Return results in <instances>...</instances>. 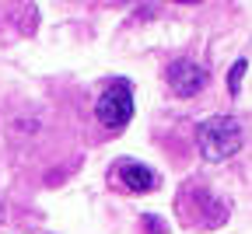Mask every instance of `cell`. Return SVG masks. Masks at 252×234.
<instances>
[{"label":"cell","instance_id":"1","mask_svg":"<svg viewBox=\"0 0 252 234\" xmlns=\"http://www.w3.org/2000/svg\"><path fill=\"white\" fill-rule=\"evenodd\" d=\"M196 140H200V150L207 161H224V157L238 154V147H242V126L228 116H214V119L200 122Z\"/></svg>","mask_w":252,"mask_h":234},{"label":"cell","instance_id":"4","mask_svg":"<svg viewBox=\"0 0 252 234\" xmlns=\"http://www.w3.org/2000/svg\"><path fill=\"white\" fill-rule=\"evenodd\" d=\"M119 182L130 189V192H147V189H154L158 185V175L151 172V168H144V164H137V161H126V164H119Z\"/></svg>","mask_w":252,"mask_h":234},{"label":"cell","instance_id":"5","mask_svg":"<svg viewBox=\"0 0 252 234\" xmlns=\"http://www.w3.org/2000/svg\"><path fill=\"white\" fill-rule=\"evenodd\" d=\"M242 74H245V59H238V63L231 66V74H228V84H231L235 94H238V88H242Z\"/></svg>","mask_w":252,"mask_h":234},{"label":"cell","instance_id":"2","mask_svg":"<svg viewBox=\"0 0 252 234\" xmlns=\"http://www.w3.org/2000/svg\"><path fill=\"white\" fill-rule=\"evenodd\" d=\"M94 112H98V119H102L109 129H123L126 122L133 119V91H130V84H126V81H112V84L102 91Z\"/></svg>","mask_w":252,"mask_h":234},{"label":"cell","instance_id":"3","mask_svg":"<svg viewBox=\"0 0 252 234\" xmlns=\"http://www.w3.org/2000/svg\"><path fill=\"white\" fill-rule=\"evenodd\" d=\"M168 84H172V91H175L179 98H193V94L203 91L207 74H203V66L193 63V59H175V63L168 66Z\"/></svg>","mask_w":252,"mask_h":234}]
</instances>
